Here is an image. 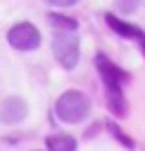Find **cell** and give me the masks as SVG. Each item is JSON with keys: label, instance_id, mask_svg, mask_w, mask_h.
<instances>
[{"label": "cell", "instance_id": "cell-11", "mask_svg": "<svg viewBox=\"0 0 145 151\" xmlns=\"http://www.w3.org/2000/svg\"><path fill=\"white\" fill-rule=\"evenodd\" d=\"M77 2L79 0H48V5H52V7H73Z\"/></svg>", "mask_w": 145, "mask_h": 151}, {"label": "cell", "instance_id": "cell-10", "mask_svg": "<svg viewBox=\"0 0 145 151\" xmlns=\"http://www.w3.org/2000/svg\"><path fill=\"white\" fill-rule=\"evenodd\" d=\"M116 5H118V9L122 14H134V12H138V7L143 5V0H116Z\"/></svg>", "mask_w": 145, "mask_h": 151}, {"label": "cell", "instance_id": "cell-1", "mask_svg": "<svg viewBox=\"0 0 145 151\" xmlns=\"http://www.w3.org/2000/svg\"><path fill=\"white\" fill-rule=\"evenodd\" d=\"M95 70L102 79L104 93H107V106L116 117L127 115V99H125V83H129V72L114 63L104 52L95 54Z\"/></svg>", "mask_w": 145, "mask_h": 151}, {"label": "cell", "instance_id": "cell-7", "mask_svg": "<svg viewBox=\"0 0 145 151\" xmlns=\"http://www.w3.org/2000/svg\"><path fill=\"white\" fill-rule=\"evenodd\" d=\"M45 149H50V151H75L77 140L73 135H48L45 138Z\"/></svg>", "mask_w": 145, "mask_h": 151}, {"label": "cell", "instance_id": "cell-3", "mask_svg": "<svg viewBox=\"0 0 145 151\" xmlns=\"http://www.w3.org/2000/svg\"><path fill=\"white\" fill-rule=\"evenodd\" d=\"M52 54L63 70H75L82 57V43L73 29H55L52 34Z\"/></svg>", "mask_w": 145, "mask_h": 151}, {"label": "cell", "instance_id": "cell-4", "mask_svg": "<svg viewBox=\"0 0 145 151\" xmlns=\"http://www.w3.org/2000/svg\"><path fill=\"white\" fill-rule=\"evenodd\" d=\"M7 43L18 52H32L41 45V32L36 29L34 23L20 20V23L9 27V32H7Z\"/></svg>", "mask_w": 145, "mask_h": 151}, {"label": "cell", "instance_id": "cell-12", "mask_svg": "<svg viewBox=\"0 0 145 151\" xmlns=\"http://www.w3.org/2000/svg\"><path fill=\"white\" fill-rule=\"evenodd\" d=\"M141 47H143V52H145V36L141 38Z\"/></svg>", "mask_w": 145, "mask_h": 151}, {"label": "cell", "instance_id": "cell-8", "mask_svg": "<svg viewBox=\"0 0 145 151\" xmlns=\"http://www.w3.org/2000/svg\"><path fill=\"white\" fill-rule=\"evenodd\" d=\"M48 23L52 25V29H73L77 32V20L68 18L63 14H48Z\"/></svg>", "mask_w": 145, "mask_h": 151}, {"label": "cell", "instance_id": "cell-2", "mask_svg": "<svg viewBox=\"0 0 145 151\" xmlns=\"http://www.w3.org/2000/svg\"><path fill=\"white\" fill-rule=\"evenodd\" d=\"M55 113L63 124H79L91 115V99L82 90H66L59 95L55 104Z\"/></svg>", "mask_w": 145, "mask_h": 151}, {"label": "cell", "instance_id": "cell-5", "mask_svg": "<svg viewBox=\"0 0 145 151\" xmlns=\"http://www.w3.org/2000/svg\"><path fill=\"white\" fill-rule=\"evenodd\" d=\"M27 113H30V106L18 95H12V97L2 99V104H0V122L2 124H9V126L20 124L27 117Z\"/></svg>", "mask_w": 145, "mask_h": 151}, {"label": "cell", "instance_id": "cell-9", "mask_svg": "<svg viewBox=\"0 0 145 151\" xmlns=\"http://www.w3.org/2000/svg\"><path fill=\"white\" fill-rule=\"evenodd\" d=\"M107 131L111 133V135H114V138L118 140L122 147H127V149H136V142H134V140L129 138L127 133H122V129H120L116 122H107Z\"/></svg>", "mask_w": 145, "mask_h": 151}, {"label": "cell", "instance_id": "cell-6", "mask_svg": "<svg viewBox=\"0 0 145 151\" xmlns=\"http://www.w3.org/2000/svg\"><path fill=\"white\" fill-rule=\"evenodd\" d=\"M104 20H107V25L118 34V36L127 38V41H141L145 36V32L141 27H136L134 23H127V20L118 18L116 14H104Z\"/></svg>", "mask_w": 145, "mask_h": 151}]
</instances>
